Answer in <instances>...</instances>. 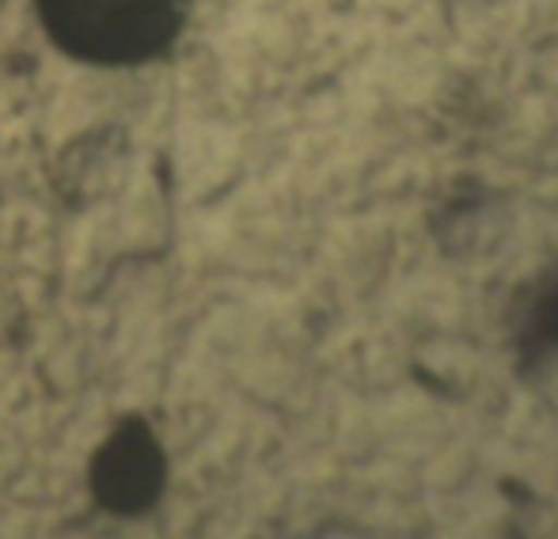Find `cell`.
I'll return each mask as SVG.
<instances>
[{
  "instance_id": "cell-1",
  "label": "cell",
  "mask_w": 558,
  "mask_h": 539,
  "mask_svg": "<svg viewBox=\"0 0 558 539\" xmlns=\"http://www.w3.org/2000/svg\"><path fill=\"white\" fill-rule=\"evenodd\" d=\"M61 53L88 65H141L183 35L191 0H35Z\"/></svg>"
},
{
  "instance_id": "cell-2",
  "label": "cell",
  "mask_w": 558,
  "mask_h": 539,
  "mask_svg": "<svg viewBox=\"0 0 558 539\" xmlns=\"http://www.w3.org/2000/svg\"><path fill=\"white\" fill-rule=\"evenodd\" d=\"M168 464L156 433L141 421H125L92 456V494L114 517H141L163 494Z\"/></svg>"
}]
</instances>
